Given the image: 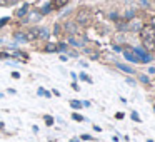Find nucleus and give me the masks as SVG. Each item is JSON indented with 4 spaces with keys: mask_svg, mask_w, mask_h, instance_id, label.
<instances>
[{
    "mask_svg": "<svg viewBox=\"0 0 155 142\" xmlns=\"http://www.w3.org/2000/svg\"><path fill=\"white\" fill-rule=\"evenodd\" d=\"M134 54L138 57L140 64H150V62L153 60V57H152V55L148 54L147 50H143L142 47H135V49H134Z\"/></svg>",
    "mask_w": 155,
    "mask_h": 142,
    "instance_id": "f257e3e1",
    "label": "nucleus"
},
{
    "mask_svg": "<svg viewBox=\"0 0 155 142\" xmlns=\"http://www.w3.org/2000/svg\"><path fill=\"white\" fill-rule=\"evenodd\" d=\"M90 19H92V12L88 10V8H82V10H78L75 22H77V24H80V25H85V24H88V22H90Z\"/></svg>",
    "mask_w": 155,
    "mask_h": 142,
    "instance_id": "f03ea898",
    "label": "nucleus"
},
{
    "mask_svg": "<svg viewBox=\"0 0 155 142\" xmlns=\"http://www.w3.org/2000/svg\"><path fill=\"white\" fill-rule=\"evenodd\" d=\"M153 35H155V27H153V25L147 24V25H143V27L140 29V39H143V37H153Z\"/></svg>",
    "mask_w": 155,
    "mask_h": 142,
    "instance_id": "7ed1b4c3",
    "label": "nucleus"
},
{
    "mask_svg": "<svg viewBox=\"0 0 155 142\" xmlns=\"http://www.w3.org/2000/svg\"><path fill=\"white\" fill-rule=\"evenodd\" d=\"M142 45L145 47V50L153 52L155 50V39L153 37H143L142 39Z\"/></svg>",
    "mask_w": 155,
    "mask_h": 142,
    "instance_id": "20e7f679",
    "label": "nucleus"
},
{
    "mask_svg": "<svg viewBox=\"0 0 155 142\" xmlns=\"http://www.w3.org/2000/svg\"><path fill=\"white\" fill-rule=\"evenodd\" d=\"M143 27V22L142 20H128V30H132V32H140V29Z\"/></svg>",
    "mask_w": 155,
    "mask_h": 142,
    "instance_id": "39448f33",
    "label": "nucleus"
},
{
    "mask_svg": "<svg viewBox=\"0 0 155 142\" xmlns=\"http://www.w3.org/2000/svg\"><path fill=\"white\" fill-rule=\"evenodd\" d=\"M68 2H70V0H52V2H50V5H52V8L58 10V8L65 7V5L68 4Z\"/></svg>",
    "mask_w": 155,
    "mask_h": 142,
    "instance_id": "423d86ee",
    "label": "nucleus"
},
{
    "mask_svg": "<svg viewBox=\"0 0 155 142\" xmlns=\"http://www.w3.org/2000/svg\"><path fill=\"white\" fill-rule=\"evenodd\" d=\"M125 59H127L128 62H132V64H140V60H138V57L134 54V52H124Z\"/></svg>",
    "mask_w": 155,
    "mask_h": 142,
    "instance_id": "0eeeda50",
    "label": "nucleus"
},
{
    "mask_svg": "<svg viewBox=\"0 0 155 142\" xmlns=\"http://www.w3.org/2000/svg\"><path fill=\"white\" fill-rule=\"evenodd\" d=\"M115 65H117V67L120 69V70H124L125 74H132V75L135 74V70H134V69L130 67V65H125V64H120V62H117V64H115Z\"/></svg>",
    "mask_w": 155,
    "mask_h": 142,
    "instance_id": "6e6552de",
    "label": "nucleus"
},
{
    "mask_svg": "<svg viewBox=\"0 0 155 142\" xmlns=\"http://www.w3.org/2000/svg\"><path fill=\"white\" fill-rule=\"evenodd\" d=\"M135 15H137V12H135L134 10V8H128V10L127 12H125V15H124V17H125V20H132V19H135Z\"/></svg>",
    "mask_w": 155,
    "mask_h": 142,
    "instance_id": "1a4fd4ad",
    "label": "nucleus"
},
{
    "mask_svg": "<svg viewBox=\"0 0 155 142\" xmlns=\"http://www.w3.org/2000/svg\"><path fill=\"white\" fill-rule=\"evenodd\" d=\"M58 49V45H55V44H47L45 45V50L47 52H55Z\"/></svg>",
    "mask_w": 155,
    "mask_h": 142,
    "instance_id": "9d476101",
    "label": "nucleus"
},
{
    "mask_svg": "<svg viewBox=\"0 0 155 142\" xmlns=\"http://www.w3.org/2000/svg\"><path fill=\"white\" fill-rule=\"evenodd\" d=\"M27 10H28V7H27V5H24L20 10H17V17H24V15L27 14Z\"/></svg>",
    "mask_w": 155,
    "mask_h": 142,
    "instance_id": "9b49d317",
    "label": "nucleus"
},
{
    "mask_svg": "<svg viewBox=\"0 0 155 142\" xmlns=\"http://www.w3.org/2000/svg\"><path fill=\"white\" fill-rule=\"evenodd\" d=\"M117 29L118 30H128V22H122V24H117Z\"/></svg>",
    "mask_w": 155,
    "mask_h": 142,
    "instance_id": "f8f14e48",
    "label": "nucleus"
},
{
    "mask_svg": "<svg viewBox=\"0 0 155 142\" xmlns=\"http://www.w3.org/2000/svg\"><path fill=\"white\" fill-rule=\"evenodd\" d=\"M65 27H67V30H68V32H72V34H75V32H77V27H75V24H70V22H68V24L65 25Z\"/></svg>",
    "mask_w": 155,
    "mask_h": 142,
    "instance_id": "ddd939ff",
    "label": "nucleus"
},
{
    "mask_svg": "<svg viewBox=\"0 0 155 142\" xmlns=\"http://www.w3.org/2000/svg\"><path fill=\"white\" fill-rule=\"evenodd\" d=\"M50 10H52V5H50V4H47V5H44V7L40 8V14H48Z\"/></svg>",
    "mask_w": 155,
    "mask_h": 142,
    "instance_id": "4468645a",
    "label": "nucleus"
},
{
    "mask_svg": "<svg viewBox=\"0 0 155 142\" xmlns=\"http://www.w3.org/2000/svg\"><path fill=\"white\" fill-rule=\"evenodd\" d=\"M70 105H72L74 109H80V107H84L80 100H70Z\"/></svg>",
    "mask_w": 155,
    "mask_h": 142,
    "instance_id": "2eb2a0df",
    "label": "nucleus"
},
{
    "mask_svg": "<svg viewBox=\"0 0 155 142\" xmlns=\"http://www.w3.org/2000/svg\"><path fill=\"white\" fill-rule=\"evenodd\" d=\"M138 80L142 82V84H148V82H150V79H148V75H138Z\"/></svg>",
    "mask_w": 155,
    "mask_h": 142,
    "instance_id": "dca6fc26",
    "label": "nucleus"
},
{
    "mask_svg": "<svg viewBox=\"0 0 155 142\" xmlns=\"http://www.w3.org/2000/svg\"><path fill=\"white\" fill-rule=\"evenodd\" d=\"M15 39H17V40H20V42H27L28 40L27 37H24V34H17V35H15Z\"/></svg>",
    "mask_w": 155,
    "mask_h": 142,
    "instance_id": "f3484780",
    "label": "nucleus"
},
{
    "mask_svg": "<svg viewBox=\"0 0 155 142\" xmlns=\"http://www.w3.org/2000/svg\"><path fill=\"white\" fill-rule=\"evenodd\" d=\"M138 2H140V5H142V7H145V8L150 7V2H148V0H138Z\"/></svg>",
    "mask_w": 155,
    "mask_h": 142,
    "instance_id": "a211bd4d",
    "label": "nucleus"
},
{
    "mask_svg": "<svg viewBox=\"0 0 155 142\" xmlns=\"http://www.w3.org/2000/svg\"><path fill=\"white\" fill-rule=\"evenodd\" d=\"M132 119H134V120H135V122H142V119H140V117H138V114H137V112H135V110H134V112H132Z\"/></svg>",
    "mask_w": 155,
    "mask_h": 142,
    "instance_id": "6ab92c4d",
    "label": "nucleus"
},
{
    "mask_svg": "<svg viewBox=\"0 0 155 142\" xmlns=\"http://www.w3.org/2000/svg\"><path fill=\"white\" fill-rule=\"evenodd\" d=\"M72 117H74L75 120H78V122H82V120H84V117H82L80 114H77V112H75V114H72Z\"/></svg>",
    "mask_w": 155,
    "mask_h": 142,
    "instance_id": "aec40b11",
    "label": "nucleus"
},
{
    "mask_svg": "<svg viewBox=\"0 0 155 142\" xmlns=\"http://www.w3.org/2000/svg\"><path fill=\"white\" fill-rule=\"evenodd\" d=\"M80 79H82V80H85V82H92V79L87 77V74H80Z\"/></svg>",
    "mask_w": 155,
    "mask_h": 142,
    "instance_id": "412c9836",
    "label": "nucleus"
},
{
    "mask_svg": "<svg viewBox=\"0 0 155 142\" xmlns=\"http://www.w3.org/2000/svg\"><path fill=\"white\" fill-rule=\"evenodd\" d=\"M8 22V17H4V19H0V27H4L5 24Z\"/></svg>",
    "mask_w": 155,
    "mask_h": 142,
    "instance_id": "4be33fe9",
    "label": "nucleus"
},
{
    "mask_svg": "<svg viewBox=\"0 0 155 142\" xmlns=\"http://www.w3.org/2000/svg\"><path fill=\"white\" fill-rule=\"evenodd\" d=\"M82 139H84V140H92V135H88V134H84V135H82Z\"/></svg>",
    "mask_w": 155,
    "mask_h": 142,
    "instance_id": "5701e85b",
    "label": "nucleus"
},
{
    "mask_svg": "<svg viewBox=\"0 0 155 142\" xmlns=\"http://www.w3.org/2000/svg\"><path fill=\"white\" fill-rule=\"evenodd\" d=\"M45 120H47V124H48V125H52V124H54V119H52V117H47Z\"/></svg>",
    "mask_w": 155,
    "mask_h": 142,
    "instance_id": "b1692460",
    "label": "nucleus"
},
{
    "mask_svg": "<svg viewBox=\"0 0 155 142\" xmlns=\"http://www.w3.org/2000/svg\"><path fill=\"white\" fill-rule=\"evenodd\" d=\"M114 50L115 52H122V47H120V45H114Z\"/></svg>",
    "mask_w": 155,
    "mask_h": 142,
    "instance_id": "393cba45",
    "label": "nucleus"
},
{
    "mask_svg": "<svg viewBox=\"0 0 155 142\" xmlns=\"http://www.w3.org/2000/svg\"><path fill=\"white\" fill-rule=\"evenodd\" d=\"M127 84L128 85H135V80H134V79H127Z\"/></svg>",
    "mask_w": 155,
    "mask_h": 142,
    "instance_id": "a878e982",
    "label": "nucleus"
},
{
    "mask_svg": "<svg viewBox=\"0 0 155 142\" xmlns=\"http://www.w3.org/2000/svg\"><path fill=\"white\" fill-rule=\"evenodd\" d=\"M150 25H153V27H155V15H152V17H150Z\"/></svg>",
    "mask_w": 155,
    "mask_h": 142,
    "instance_id": "bb28decb",
    "label": "nucleus"
},
{
    "mask_svg": "<svg viewBox=\"0 0 155 142\" xmlns=\"http://www.w3.org/2000/svg\"><path fill=\"white\" fill-rule=\"evenodd\" d=\"M115 117H117V119H124V114H122V112H117V114H115Z\"/></svg>",
    "mask_w": 155,
    "mask_h": 142,
    "instance_id": "cd10ccee",
    "label": "nucleus"
},
{
    "mask_svg": "<svg viewBox=\"0 0 155 142\" xmlns=\"http://www.w3.org/2000/svg\"><path fill=\"white\" fill-rule=\"evenodd\" d=\"M12 77H14V79H18V77H20V74H18V72H14V74H12Z\"/></svg>",
    "mask_w": 155,
    "mask_h": 142,
    "instance_id": "c85d7f7f",
    "label": "nucleus"
},
{
    "mask_svg": "<svg viewBox=\"0 0 155 142\" xmlns=\"http://www.w3.org/2000/svg\"><path fill=\"white\" fill-rule=\"evenodd\" d=\"M110 19H114V20H117V19H118V15H117V14H110Z\"/></svg>",
    "mask_w": 155,
    "mask_h": 142,
    "instance_id": "c756f323",
    "label": "nucleus"
},
{
    "mask_svg": "<svg viewBox=\"0 0 155 142\" xmlns=\"http://www.w3.org/2000/svg\"><path fill=\"white\" fill-rule=\"evenodd\" d=\"M0 4H7V0H0Z\"/></svg>",
    "mask_w": 155,
    "mask_h": 142,
    "instance_id": "7c9ffc66",
    "label": "nucleus"
},
{
    "mask_svg": "<svg viewBox=\"0 0 155 142\" xmlns=\"http://www.w3.org/2000/svg\"><path fill=\"white\" fill-rule=\"evenodd\" d=\"M70 142H78V139H72V140Z\"/></svg>",
    "mask_w": 155,
    "mask_h": 142,
    "instance_id": "2f4dec72",
    "label": "nucleus"
},
{
    "mask_svg": "<svg viewBox=\"0 0 155 142\" xmlns=\"http://www.w3.org/2000/svg\"><path fill=\"white\" fill-rule=\"evenodd\" d=\"M153 112H155V105H153Z\"/></svg>",
    "mask_w": 155,
    "mask_h": 142,
    "instance_id": "473e14b6",
    "label": "nucleus"
},
{
    "mask_svg": "<svg viewBox=\"0 0 155 142\" xmlns=\"http://www.w3.org/2000/svg\"><path fill=\"white\" fill-rule=\"evenodd\" d=\"M153 39H155V35H153Z\"/></svg>",
    "mask_w": 155,
    "mask_h": 142,
    "instance_id": "72a5a7b5",
    "label": "nucleus"
}]
</instances>
